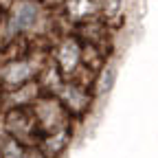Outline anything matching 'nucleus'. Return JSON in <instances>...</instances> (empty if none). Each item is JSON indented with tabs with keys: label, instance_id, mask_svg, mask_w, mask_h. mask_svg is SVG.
<instances>
[{
	"label": "nucleus",
	"instance_id": "obj_8",
	"mask_svg": "<svg viewBox=\"0 0 158 158\" xmlns=\"http://www.w3.org/2000/svg\"><path fill=\"white\" fill-rule=\"evenodd\" d=\"M29 158H46V156H44L42 152H40V149L33 145V147H29Z\"/></svg>",
	"mask_w": 158,
	"mask_h": 158
},
{
	"label": "nucleus",
	"instance_id": "obj_2",
	"mask_svg": "<svg viewBox=\"0 0 158 158\" xmlns=\"http://www.w3.org/2000/svg\"><path fill=\"white\" fill-rule=\"evenodd\" d=\"M31 112H33V118L37 123L40 136L77 125V121L66 112V108L59 103V99L55 94H40L31 106Z\"/></svg>",
	"mask_w": 158,
	"mask_h": 158
},
{
	"label": "nucleus",
	"instance_id": "obj_9",
	"mask_svg": "<svg viewBox=\"0 0 158 158\" xmlns=\"http://www.w3.org/2000/svg\"><path fill=\"white\" fill-rule=\"evenodd\" d=\"M0 158H2V156H0Z\"/></svg>",
	"mask_w": 158,
	"mask_h": 158
},
{
	"label": "nucleus",
	"instance_id": "obj_7",
	"mask_svg": "<svg viewBox=\"0 0 158 158\" xmlns=\"http://www.w3.org/2000/svg\"><path fill=\"white\" fill-rule=\"evenodd\" d=\"M0 156L2 158H29V147L11 136H5V141L0 143Z\"/></svg>",
	"mask_w": 158,
	"mask_h": 158
},
{
	"label": "nucleus",
	"instance_id": "obj_4",
	"mask_svg": "<svg viewBox=\"0 0 158 158\" xmlns=\"http://www.w3.org/2000/svg\"><path fill=\"white\" fill-rule=\"evenodd\" d=\"M0 123L7 136L24 143L27 147L37 145L40 141V130L33 118L31 108H5L0 110Z\"/></svg>",
	"mask_w": 158,
	"mask_h": 158
},
{
	"label": "nucleus",
	"instance_id": "obj_3",
	"mask_svg": "<svg viewBox=\"0 0 158 158\" xmlns=\"http://www.w3.org/2000/svg\"><path fill=\"white\" fill-rule=\"evenodd\" d=\"M48 57L64 79H73L79 73V68L84 66V44L75 35V31H68L51 44Z\"/></svg>",
	"mask_w": 158,
	"mask_h": 158
},
{
	"label": "nucleus",
	"instance_id": "obj_1",
	"mask_svg": "<svg viewBox=\"0 0 158 158\" xmlns=\"http://www.w3.org/2000/svg\"><path fill=\"white\" fill-rule=\"evenodd\" d=\"M46 59H48V51L37 48L35 44L29 53L2 59V64H0V92L5 94L27 84H33Z\"/></svg>",
	"mask_w": 158,
	"mask_h": 158
},
{
	"label": "nucleus",
	"instance_id": "obj_6",
	"mask_svg": "<svg viewBox=\"0 0 158 158\" xmlns=\"http://www.w3.org/2000/svg\"><path fill=\"white\" fill-rule=\"evenodd\" d=\"M75 127H66V130H59V132H53V134L40 136V141H37L35 147L42 152L46 158H62L68 152L73 138H75Z\"/></svg>",
	"mask_w": 158,
	"mask_h": 158
},
{
	"label": "nucleus",
	"instance_id": "obj_5",
	"mask_svg": "<svg viewBox=\"0 0 158 158\" xmlns=\"http://www.w3.org/2000/svg\"><path fill=\"white\" fill-rule=\"evenodd\" d=\"M55 97L59 99V103L66 108V112L77 123H81L90 114V110H92V106L97 101L94 90L90 86H86V84L75 81V79H66V81L59 86V90L55 92Z\"/></svg>",
	"mask_w": 158,
	"mask_h": 158
}]
</instances>
